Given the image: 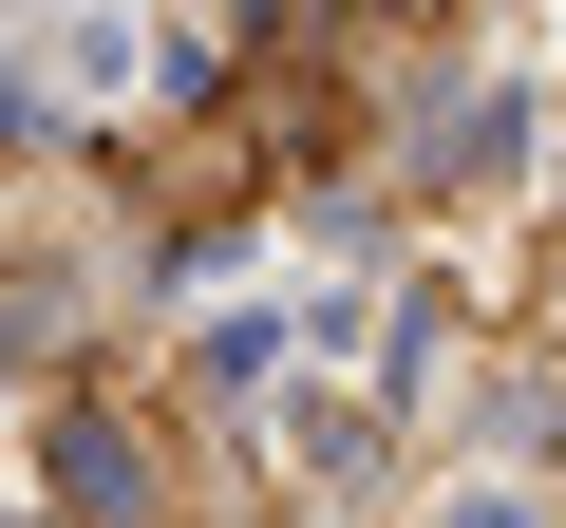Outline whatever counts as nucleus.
<instances>
[{
    "label": "nucleus",
    "mask_w": 566,
    "mask_h": 528,
    "mask_svg": "<svg viewBox=\"0 0 566 528\" xmlns=\"http://www.w3.org/2000/svg\"><path fill=\"white\" fill-rule=\"evenodd\" d=\"M57 453H76V509H133V490H151V472H133V434H114V415H76V434H57Z\"/></svg>",
    "instance_id": "f257e3e1"
}]
</instances>
